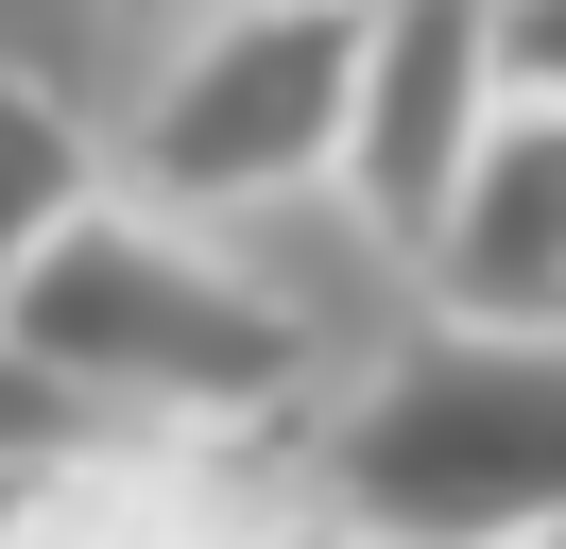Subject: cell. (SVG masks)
Returning a JSON list of instances; mask_svg holds the SVG:
<instances>
[{
  "instance_id": "obj_1",
  "label": "cell",
  "mask_w": 566,
  "mask_h": 549,
  "mask_svg": "<svg viewBox=\"0 0 566 549\" xmlns=\"http://www.w3.org/2000/svg\"><path fill=\"white\" fill-rule=\"evenodd\" d=\"M310 480L378 549H532V532H566V327H447L429 309L310 429Z\"/></svg>"
},
{
  "instance_id": "obj_2",
  "label": "cell",
  "mask_w": 566,
  "mask_h": 549,
  "mask_svg": "<svg viewBox=\"0 0 566 549\" xmlns=\"http://www.w3.org/2000/svg\"><path fill=\"white\" fill-rule=\"evenodd\" d=\"M0 327L35 343L86 412H275L310 377V309L223 274L172 206H70L35 258L0 274Z\"/></svg>"
},
{
  "instance_id": "obj_3",
  "label": "cell",
  "mask_w": 566,
  "mask_h": 549,
  "mask_svg": "<svg viewBox=\"0 0 566 549\" xmlns=\"http://www.w3.org/2000/svg\"><path fill=\"white\" fill-rule=\"evenodd\" d=\"M344 69H360V0H207V34L138 103L155 206H275V189H310L344 155Z\"/></svg>"
},
{
  "instance_id": "obj_4",
  "label": "cell",
  "mask_w": 566,
  "mask_h": 549,
  "mask_svg": "<svg viewBox=\"0 0 566 549\" xmlns=\"http://www.w3.org/2000/svg\"><path fill=\"white\" fill-rule=\"evenodd\" d=\"M497 121V0H360V69H344V189L360 224L412 258L429 206H447V172L481 155Z\"/></svg>"
},
{
  "instance_id": "obj_5",
  "label": "cell",
  "mask_w": 566,
  "mask_h": 549,
  "mask_svg": "<svg viewBox=\"0 0 566 549\" xmlns=\"http://www.w3.org/2000/svg\"><path fill=\"white\" fill-rule=\"evenodd\" d=\"M412 274H429L447 327H566V103L497 86V121H481V155L447 172Z\"/></svg>"
},
{
  "instance_id": "obj_6",
  "label": "cell",
  "mask_w": 566,
  "mask_h": 549,
  "mask_svg": "<svg viewBox=\"0 0 566 549\" xmlns=\"http://www.w3.org/2000/svg\"><path fill=\"white\" fill-rule=\"evenodd\" d=\"M70 206H86V121L35 86V69H0V274L35 258Z\"/></svg>"
},
{
  "instance_id": "obj_7",
  "label": "cell",
  "mask_w": 566,
  "mask_h": 549,
  "mask_svg": "<svg viewBox=\"0 0 566 549\" xmlns=\"http://www.w3.org/2000/svg\"><path fill=\"white\" fill-rule=\"evenodd\" d=\"M86 446H104V412H86V395H70V377H52V361H35V343L0 327V480H70V464H86Z\"/></svg>"
},
{
  "instance_id": "obj_8",
  "label": "cell",
  "mask_w": 566,
  "mask_h": 549,
  "mask_svg": "<svg viewBox=\"0 0 566 549\" xmlns=\"http://www.w3.org/2000/svg\"><path fill=\"white\" fill-rule=\"evenodd\" d=\"M497 86L566 103V0H497Z\"/></svg>"
},
{
  "instance_id": "obj_9",
  "label": "cell",
  "mask_w": 566,
  "mask_h": 549,
  "mask_svg": "<svg viewBox=\"0 0 566 549\" xmlns=\"http://www.w3.org/2000/svg\"><path fill=\"white\" fill-rule=\"evenodd\" d=\"M258 549H378V532H344V515H310V532H258Z\"/></svg>"
},
{
  "instance_id": "obj_10",
  "label": "cell",
  "mask_w": 566,
  "mask_h": 549,
  "mask_svg": "<svg viewBox=\"0 0 566 549\" xmlns=\"http://www.w3.org/2000/svg\"><path fill=\"white\" fill-rule=\"evenodd\" d=\"M52 18H86V0H0V34H52Z\"/></svg>"
},
{
  "instance_id": "obj_11",
  "label": "cell",
  "mask_w": 566,
  "mask_h": 549,
  "mask_svg": "<svg viewBox=\"0 0 566 549\" xmlns=\"http://www.w3.org/2000/svg\"><path fill=\"white\" fill-rule=\"evenodd\" d=\"M138 18H207V0H138Z\"/></svg>"
},
{
  "instance_id": "obj_12",
  "label": "cell",
  "mask_w": 566,
  "mask_h": 549,
  "mask_svg": "<svg viewBox=\"0 0 566 549\" xmlns=\"http://www.w3.org/2000/svg\"><path fill=\"white\" fill-rule=\"evenodd\" d=\"M532 549H566V532H532Z\"/></svg>"
}]
</instances>
